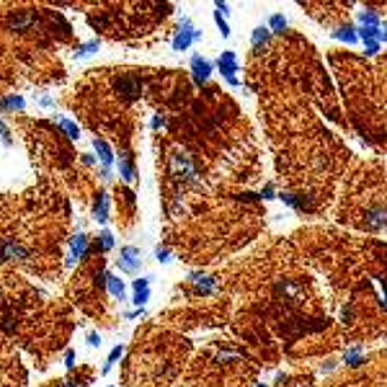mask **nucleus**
Listing matches in <instances>:
<instances>
[{
    "mask_svg": "<svg viewBox=\"0 0 387 387\" xmlns=\"http://www.w3.org/2000/svg\"><path fill=\"white\" fill-rule=\"evenodd\" d=\"M212 72H214V62L206 60L201 52H194V55L189 57V75H191V83L196 88H206Z\"/></svg>",
    "mask_w": 387,
    "mask_h": 387,
    "instance_id": "9",
    "label": "nucleus"
},
{
    "mask_svg": "<svg viewBox=\"0 0 387 387\" xmlns=\"http://www.w3.org/2000/svg\"><path fill=\"white\" fill-rule=\"evenodd\" d=\"M80 163H83L85 168H96V165H98V158H96L93 152H83V155H80Z\"/></svg>",
    "mask_w": 387,
    "mask_h": 387,
    "instance_id": "32",
    "label": "nucleus"
},
{
    "mask_svg": "<svg viewBox=\"0 0 387 387\" xmlns=\"http://www.w3.org/2000/svg\"><path fill=\"white\" fill-rule=\"evenodd\" d=\"M106 292L114 297L116 302H127V287H124V281L111 274V271H106Z\"/></svg>",
    "mask_w": 387,
    "mask_h": 387,
    "instance_id": "19",
    "label": "nucleus"
},
{
    "mask_svg": "<svg viewBox=\"0 0 387 387\" xmlns=\"http://www.w3.org/2000/svg\"><path fill=\"white\" fill-rule=\"evenodd\" d=\"M36 103H39V106H42V109H52V106H55V98L42 96V98H36Z\"/></svg>",
    "mask_w": 387,
    "mask_h": 387,
    "instance_id": "35",
    "label": "nucleus"
},
{
    "mask_svg": "<svg viewBox=\"0 0 387 387\" xmlns=\"http://www.w3.org/2000/svg\"><path fill=\"white\" fill-rule=\"evenodd\" d=\"M155 276H145V279H134L132 281V305L137 307H147L150 297H152V289H150V281Z\"/></svg>",
    "mask_w": 387,
    "mask_h": 387,
    "instance_id": "14",
    "label": "nucleus"
},
{
    "mask_svg": "<svg viewBox=\"0 0 387 387\" xmlns=\"http://www.w3.org/2000/svg\"><path fill=\"white\" fill-rule=\"evenodd\" d=\"M333 39H338V42H343V44H359V39H356V29H354V23L351 21H346V23H341V26H335L333 29Z\"/></svg>",
    "mask_w": 387,
    "mask_h": 387,
    "instance_id": "21",
    "label": "nucleus"
},
{
    "mask_svg": "<svg viewBox=\"0 0 387 387\" xmlns=\"http://www.w3.org/2000/svg\"><path fill=\"white\" fill-rule=\"evenodd\" d=\"M0 139H3L5 147H13V132H10V127L5 124L3 116H0Z\"/></svg>",
    "mask_w": 387,
    "mask_h": 387,
    "instance_id": "28",
    "label": "nucleus"
},
{
    "mask_svg": "<svg viewBox=\"0 0 387 387\" xmlns=\"http://www.w3.org/2000/svg\"><path fill=\"white\" fill-rule=\"evenodd\" d=\"M85 343H88L90 348H98V346H101V335H98L96 330H90V333H85Z\"/></svg>",
    "mask_w": 387,
    "mask_h": 387,
    "instance_id": "33",
    "label": "nucleus"
},
{
    "mask_svg": "<svg viewBox=\"0 0 387 387\" xmlns=\"http://www.w3.org/2000/svg\"><path fill=\"white\" fill-rule=\"evenodd\" d=\"M343 364H346V367H351V369L364 367V364H367L364 346H351V348H346V354H343Z\"/></svg>",
    "mask_w": 387,
    "mask_h": 387,
    "instance_id": "22",
    "label": "nucleus"
},
{
    "mask_svg": "<svg viewBox=\"0 0 387 387\" xmlns=\"http://www.w3.org/2000/svg\"><path fill=\"white\" fill-rule=\"evenodd\" d=\"M0 297H3V287H0Z\"/></svg>",
    "mask_w": 387,
    "mask_h": 387,
    "instance_id": "36",
    "label": "nucleus"
},
{
    "mask_svg": "<svg viewBox=\"0 0 387 387\" xmlns=\"http://www.w3.org/2000/svg\"><path fill=\"white\" fill-rule=\"evenodd\" d=\"M212 18H214V26H217V31L222 39H230L232 36V26L227 23V18H222L219 13H212Z\"/></svg>",
    "mask_w": 387,
    "mask_h": 387,
    "instance_id": "25",
    "label": "nucleus"
},
{
    "mask_svg": "<svg viewBox=\"0 0 387 387\" xmlns=\"http://www.w3.org/2000/svg\"><path fill=\"white\" fill-rule=\"evenodd\" d=\"M145 77H142L139 72H119L111 77V90L114 96L119 98L122 103H134L142 98V90H145Z\"/></svg>",
    "mask_w": 387,
    "mask_h": 387,
    "instance_id": "2",
    "label": "nucleus"
},
{
    "mask_svg": "<svg viewBox=\"0 0 387 387\" xmlns=\"http://www.w3.org/2000/svg\"><path fill=\"white\" fill-rule=\"evenodd\" d=\"M90 217H93V222L106 227L109 225V217H111V196L106 189H98L93 201H90Z\"/></svg>",
    "mask_w": 387,
    "mask_h": 387,
    "instance_id": "10",
    "label": "nucleus"
},
{
    "mask_svg": "<svg viewBox=\"0 0 387 387\" xmlns=\"http://www.w3.org/2000/svg\"><path fill=\"white\" fill-rule=\"evenodd\" d=\"M62 367L67 369V372H75V369H77V354H75V348H67V351H64Z\"/></svg>",
    "mask_w": 387,
    "mask_h": 387,
    "instance_id": "27",
    "label": "nucleus"
},
{
    "mask_svg": "<svg viewBox=\"0 0 387 387\" xmlns=\"http://www.w3.org/2000/svg\"><path fill=\"white\" fill-rule=\"evenodd\" d=\"M266 29L271 31V36H281V34H287V31H289V18L284 16V13H271V16H268V23H266Z\"/></svg>",
    "mask_w": 387,
    "mask_h": 387,
    "instance_id": "23",
    "label": "nucleus"
},
{
    "mask_svg": "<svg viewBox=\"0 0 387 387\" xmlns=\"http://www.w3.org/2000/svg\"><path fill=\"white\" fill-rule=\"evenodd\" d=\"M90 147H93V155L98 158V165L103 168V171H114L116 152H114V147L109 145V142L103 137H93V139H90Z\"/></svg>",
    "mask_w": 387,
    "mask_h": 387,
    "instance_id": "12",
    "label": "nucleus"
},
{
    "mask_svg": "<svg viewBox=\"0 0 387 387\" xmlns=\"http://www.w3.org/2000/svg\"><path fill=\"white\" fill-rule=\"evenodd\" d=\"M39 23V13L31 8H16L5 16V29L13 36H21V34H29L34 26Z\"/></svg>",
    "mask_w": 387,
    "mask_h": 387,
    "instance_id": "6",
    "label": "nucleus"
},
{
    "mask_svg": "<svg viewBox=\"0 0 387 387\" xmlns=\"http://www.w3.org/2000/svg\"><path fill=\"white\" fill-rule=\"evenodd\" d=\"M155 258H158V263H168V261H171V258H173V251L168 248L165 243H160L158 248H155Z\"/></svg>",
    "mask_w": 387,
    "mask_h": 387,
    "instance_id": "29",
    "label": "nucleus"
},
{
    "mask_svg": "<svg viewBox=\"0 0 387 387\" xmlns=\"http://www.w3.org/2000/svg\"><path fill=\"white\" fill-rule=\"evenodd\" d=\"M214 70L219 72V77L230 85V88H240L243 83H240V77H238V72H240V62H238V55L235 52H222V55L217 57V62H214Z\"/></svg>",
    "mask_w": 387,
    "mask_h": 387,
    "instance_id": "7",
    "label": "nucleus"
},
{
    "mask_svg": "<svg viewBox=\"0 0 387 387\" xmlns=\"http://www.w3.org/2000/svg\"><path fill=\"white\" fill-rule=\"evenodd\" d=\"M256 387H266V385H256Z\"/></svg>",
    "mask_w": 387,
    "mask_h": 387,
    "instance_id": "37",
    "label": "nucleus"
},
{
    "mask_svg": "<svg viewBox=\"0 0 387 387\" xmlns=\"http://www.w3.org/2000/svg\"><path fill=\"white\" fill-rule=\"evenodd\" d=\"M101 36H90L88 42H83L80 47H77L75 52H72V57L75 60H88V57H93V55H98L101 52Z\"/></svg>",
    "mask_w": 387,
    "mask_h": 387,
    "instance_id": "20",
    "label": "nucleus"
},
{
    "mask_svg": "<svg viewBox=\"0 0 387 387\" xmlns=\"http://www.w3.org/2000/svg\"><path fill=\"white\" fill-rule=\"evenodd\" d=\"M258 196H261V201H274V199H276V191H274V186H271V184H266Z\"/></svg>",
    "mask_w": 387,
    "mask_h": 387,
    "instance_id": "31",
    "label": "nucleus"
},
{
    "mask_svg": "<svg viewBox=\"0 0 387 387\" xmlns=\"http://www.w3.org/2000/svg\"><path fill=\"white\" fill-rule=\"evenodd\" d=\"M201 39H204V31L199 29L196 23H194L191 18H181L178 29L171 36V49L173 52H189L196 42H201Z\"/></svg>",
    "mask_w": 387,
    "mask_h": 387,
    "instance_id": "3",
    "label": "nucleus"
},
{
    "mask_svg": "<svg viewBox=\"0 0 387 387\" xmlns=\"http://www.w3.org/2000/svg\"><path fill=\"white\" fill-rule=\"evenodd\" d=\"M150 129H152V132H168V129H171V122H168V116L155 114L150 119Z\"/></svg>",
    "mask_w": 387,
    "mask_h": 387,
    "instance_id": "26",
    "label": "nucleus"
},
{
    "mask_svg": "<svg viewBox=\"0 0 387 387\" xmlns=\"http://www.w3.org/2000/svg\"><path fill=\"white\" fill-rule=\"evenodd\" d=\"M122 354H124V346H114V348H111V354H109V359H106V364L101 367V374H109L111 367L122 359Z\"/></svg>",
    "mask_w": 387,
    "mask_h": 387,
    "instance_id": "24",
    "label": "nucleus"
},
{
    "mask_svg": "<svg viewBox=\"0 0 387 387\" xmlns=\"http://www.w3.org/2000/svg\"><path fill=\"white\" fill-rule=\"evenodd\" d=\"M52 124H55V129L70 142V145H72V142H77V139H80V134H83V132H80V124H77L75 119H70L67 114H57Z\"/></svg>",
    "mask_w": 387,
    "mask_h": 387,
    "instance_id": "13",
    "label": "nucleus"
},
{
    "mask_svg": "<svg viewBox=\"0 0 387 387\" xmlns=\"http://www.w3.org/2000/svg\"><path fill=\"white\" fill-rule=\"evenodd\" d=\"M90 382V377H75V372H70V377L67 380H64V382H60V387H85Z\"/></svg>",
    "mask_w": 387,
    "mask_h": 387,
    "instance_id": "30",
    "label": "nucleus"
},
{
    "mask_svg": "<svg viewBox=\"0 0 387 387\" xmlns=\"http://www.w3.org/2000/svg\"><path fill=\"white\" fill-rule=\"evenodd\" d=\"M271 31L266 29V23H261V26H256V29L251 31V47H253V52H266L268 49V44H271Z\"/></svg>",
    "mask_w": 387,
    "mask_h": 387,
    "instance_id": "17",
    "label": "nucleus"
},
{
    "mask_svg": "<svg viewBox=\"0 0 387 387\" xmlns=\"http://www.w3.org/2000/svg\"><path fill=\"white\" fill-rule=\"evenodd\" d=\"M93 256L90 251V235L85 230H75V235L70 238L67 243V256H64V268H75L80 261H88V258Z\"/></svg>",
    "mask_w": 387,
    "mask_h": 387,
    "instance_id": "4",
    "label": "nucleus"
},
{
    "mask_svg": "<svg viewBox=\"0 0 387 387\" xmlns=\"http://www.w3.org/2000/svg\"><path fill=\"white\" fill-rule=\"evenodd\" d=\"M39 18H42L47 26H44V31L52 36V39H62V42H72V26L70 21L62 16V13L57 10H49V8H42V13H39Z\"/></svg>",
    "mask_w": 387,
    "mask_h": 387,
    "instance_id": "5",
    "label": "nucleus"
},
{
    "mask_svg": "<svg viewBox=\"0 0 387 387\" xmlns=\"http://www.w3.org/2000/svg\"><path fill=\"white\" fill-rule=\"evenodd\" d=\"M26 109V98L18 93L0 96V114H21Z\"/></svg>",
    "mask_w": 387,
    "mask_h": 387,
    "instance_id": "18",
    "label": "nucleus"
},
{
    "mask_svg": "<svg viewBox=\"0 0 387 387\" xmlns=\"http://www.w3.org/2000/svg\"><path fill=\"white\" fill-rule=\"evenodd\" d=\"M214 13H219V16H230V3H225V0H217L214 3Z\"/></svg>",
    "mask_w": 387,
    "mask_h": 387,
    "instance_id": "34",
    "label": "nucleus"
},
{
    "mask_svg": "<svg viewBox=\"0 0 387 387\" xmlns=\"http://www.w3.org/2000/svg\"><path fill=\"white\" fill-rule=\"evenodd\" d=\"M114 171H116V176H119L127 186H137L139 184V171H137V163H134V155H132V150H119L116 152V163H114Z\"/></svg>",
    "mask_w": 387,
    "mask_h": 387,
    "instance_id": "8",
    "label": "nucleus"
},
{
    "mask_svg": "<svg viewBox=\"0 0 387 387\" xmlns=\"http://www.w3.org/2000/svg\"><path fill=\"white\" fill-rule=\"evenodd\" d=\"M356 39L364 44V55L367 57H377L382 52V44L387 42V29H385V21L380 13L374 10H364L356 16Z\"/></svg>",
    "mask_w": 387,
    "mask_h": 387,
    "instance_id": "1",
    "label": "nucleus"
},
{
    "mask_svg": "<svg viewBox=\"0 0 387 387\" xmlns=\"http://www.w3.org/2000/svg\"><path fill=\"white\" fill-rule=\"evenodd\" d=\"M116 266H119V271H124L127 276L139 274V268H142V251L137 248V245H124V248L119 251V261H116Z\"/></svg>",
    "mask_w": 387,
    "mask_h": 387,
    "instance_id": "11",
    "label": "nucleus"
},
{
    "mask_svg": "<svg viewBox=\"0 0 387 387\" xmlns=\"http://www.w3.org/2000/svg\"><path fill=\"white\" fill-rule=\"evenodd\" d=\"M189 281H191V289H194V294H212L214 289H217V284H214V279L212 276H206V274H201V271H191V274L186 276Z\"/></svg>",
    "mask_w": 387,
    "mask_h": 387,
    "instance_id": "15",
    "label": "nucleus"
},
{
    "mask_svg": "<svg viewBox=\"0 0 387 387\" xmlns=\"http://www.w3.org/2000/svg\"><path fill=\"white\" fill-rule=\"evenodd\" d=\"M114 245H116V240H114V232L109 227H101L98 235L90 238V251L101 253V256H106L109 251H114Z\"/></svg>",
    "mask_w": 387,
    "mask_h": 387,
    "instance_id": "16",
    "label": "nucleus"
}]
</instances>
